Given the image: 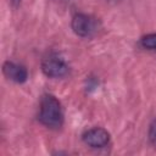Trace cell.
Wrapping results in <instances>:
<instances>
[{
	"label": "cell",
	"instance_id": "1",
	"mask_svg": "<svg viewBox=\"0 0 156 156\" xmlns=\"http://www.w3.org/2000/svg\"><path fill=\"white\" fill-rule=\"evenodd\" d=\"M38 121L48 128L58 129L63 124V111L61 102L51 94L41 96Z\"/></svg>",
	"mask_w": 156,
	"mask_h": 156
},
{
	"label": "cell",
	"instance_id": "2",
	"mask_svg": "<svg viewBox=\"0 0 156 156\" xmlns=\"http://www.w3.org/2000/svg\"><path fill=\"white\" fill-rule=\"evenodd\" d=\"M41 71L49 78H62L68 73L69 68L60 56L49 55L41 61Z\"/></svg>",
	"mask_w": 156,
	"mask_h": 156
},
{
	"label": "cell",
	"instance_id": "3",
	"mask_svg": "<svg viewBox=\"0 0 156 156\" xmlns=\"http://www.w3.org/2000/svg\"><path fill=\"white\" fill-rule=\"evenodd\" d=\"M71 27L78 37L88 38V37H91L96 32L98 23H96V20L93 18L91 16H89V15L76 13L72 18Z\"/></svg>",
	"mask_w": 156,
	"mask_h": 156
},
{
	"label": "cell",
	"instance_id": "4",
	"mask_svg": "<svg viewBox=\"0 0 156 156\" xmlns=\"http://www.w3.org/2000/svg\"><path fill=\"white\" fill-rule=\"evenodd\" d=\"M82 140L93 149H101L110 143V133L101 127H94L83 133Z\"/></svg>",
	"mask_w": 156,
	"mask_h": 156
},
{
	"label": "cell",
	"instance_id": "5",
	"mask_svg": "<svg viewBox=\"0 0 156 156\" xmlns=\"http://www.w3.org/2000/svg\"><path fill=\"white\" fill-rule=\"evenodd\" d=\"M2 73L10 80L22 84L28 79V71L23 65L16 63L13 61H5L2 65Z\"/></svg>",
	"mask_w": 156,
	"mask_h": 156
},
{
	"label": "cell",
	"instance_id": "6",
	"mask_svg": "<svg viewBox=\"0 0 156 156\" xmlns=\"http://www.w3.org/2000/svg\"><path fill=\"white\" fill-rule=\"evenodd\" d=\"M140 44L143 48L147 50H156V33L146 34L140 39Z\"/></svg>",
	"mask_w": 156,
	"mask_h": 156
},
{
	"label": "cell",
	"instance_id": "7",
	"mask_svg": "<svg viewBox=\"0 0 156 156\" xmlns=\"http://www.w3.org/2000/svg\"><path fill=\"white\" fill-rule=\"evenodd\" d=\"M149 140L150 143L156 147V118L152 119V122L150 123V127H149Z\"/></svg>",
	"mask_w": 156,
	"mask_h": 156
},
{
	"label": "cell",
	"instance_id": "8",
	"mask_svg": "<svg viewBox=\"0 0 156 156\" xmlns=\"http://www.w3.org/2000/svg\"><path fill=\"white\" fill-rule=\"evenodd\" d=\"M20 2H21V0H11V4L16 7V6H18L20 5Z\"/></svg>",
	"mask_w": 156,
	"mask_h": 156
}]
</instances>
